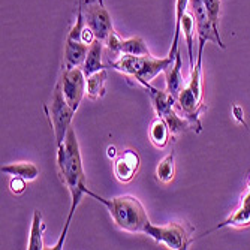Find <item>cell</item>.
Segmentation results:
<instances>
[{"label":"cell","instance_id":"24","mask_svg":"<svg viewBox=\"0 0 250 250\" xmlns=\"http://www.w3.org/2000/svg\"><path fill=\"white\" fill-rule=\"evenodd\" d=\"M27 189V180L21 178V177H12L11 181H9V190L14 193V195H21L24 193Z\"/></svg>","mask_w":250,"mask_h":250},{"label":"cell","instance_id":"4","mask_svg":"<svg viewBox=\"0 0 250 250\" xmlns=\"http://www.w3.org/2000/svg\"><path fill=\"white\" fill-rule=\"evenodd\" d=\"M174 60L171 57L156 59L150 56H122L116 60L109 62V66L116 71L133 77L144 87L150 85V81L154 80L159 74H165L172 66Z\"/></svg>","mask_w":250,"mask_h":250},{"label":"cell","instance_id":"2","mask_svg":"<svg viewBox=\"0 0 250 250\" xmlns=\"http://www.w3.org/2000/svg\"><path fill=\"white\" fill-rule=\"evenodd\" d=\"M85 195L92 196L96 201H99L101 204H104V206L108 208L112 220H114V223L122 231L144 232V226L150 222L144 206L138 201V198H135V196L122 195V196L106 199L88 189H87Z\"/></svg>","mask_w":250,"mask_h":250},{"label":"cell","instance_id":"14","mask_svg":"<svg viewBox=\"0 0 250 250\" xmlns=\"http://www.w3.org/2000/svg\"><path fill=\"white\" fill-rule=\"evenodd\" d=\"M105 50V43L99 39H96L93 43H90L88 47V53L87 57L83 63V71L85 77L93 75L95 72H99L102 69H105V64L102 63V54Z\"/></svg>","mask_w":250,"mask_h":250},{"label":"cell","instance_id":"16","mask_svg":"<svg viewBox=\"0 0 250 250\" xmlns=\"http://www.w3.org/2000/svg\"><path fill=\"white\" fill-rule=\"evenodd\" d=\"M195 17L190 11H188L183 18H181V32H183V38L186 41L188 47V56H189V63H190V71L195 67V53H193V45H195Z\"/></svg>","mask_w":250,"mask_h":250},{"label":"cell","instance_id":"1","mask_svg":"<svg viewBox=\"0 0 250 250\" xmlns=\"http://www.w3.org/2000/svg\"><path fill=\"white\" fill-rule=\"evenodd\" d=\"M57 169H59L62 183L67 188V190L71 193L69 214H67L64 228L62 231V235H60L57 244L53 247V249H63L66 234H67V229H69L74 213H75L77 207L80 206L83 195H85V192H87L85 174H84V168H83L80 144L77 140L75 130L72 127H69V130H67L63 144H60L57 147Z\"/></svg>","mask_w":250,"mask_h":250},{"label":"cell","instance_id":"7","mask_svg":"<svg viewBox=\"0 0 250 250\" xmlns=\"http://www.w3.org/2000/svg\"><path fill=\"white\" fill-rule=\"evenodd\" d=\"M190 5V12L195 17L196 22V33H198V56L204 54V47H206V42H213L222 50H225V43L219 35V29L214 27V24L210 20V15L207 12L206 3L204 0H189Z\"/></svg>","mask_w":250,"mask_h":250},{"label":"cell","instance_id":"13","mask_svg":"<svg viewBox=\"0 0 250 250\" xmlns=\"http://www.w3.org/2000/svg\"><path fill=\"white\" fill-rule=\"evenodd\" d=\"M88 47H90V45H87V43H84L81 41H75V39L66 38L63 67L69 69V67L83 66L84 60L87 57V53H88Z\"/></svg>","mask_w":250,"mask_h":250},{"label":"cell","instance_id":"6","mask_svg":"<svg viewBox=\"0 0 250 250\" xmlns=\"http://www.w3.org/2000/svg\"><path fill=\"white\" fill-rule=\"evenodd\" d=\"M75 109L66 102L64 96H63V90H62V83L59 81L54 93L51 98V104H50V122L54 130V136H56V146L59 147L60 144H63L66 133L71 127L72 119L75 116Z\"/></svg>","mask_w":250,"mask_h":250},{"label":"cell","instance_id":"18","mask_svg":"<svg viewBox=\"0 0 250 250\" xmlns=\"http://www.w3.org/2000/svg\"><path fill=\"white\" fill-rule=\"evenodd\" d=\"M0 171L11 177H21L27 181H33L39 175V168L32 162H17V164L3 165L0 168Z\"/></svg>","mask_w":250,"mask_h":250},{"label":"cell","instance_id":"9","mask_svg":"<svg viewBox=\"0 0 250 250\" xmlns=\"http://www.w3.org/2000/svg\"><path fill=\"white\" fill-rule=\"evenodd\" d=\"M60 83L66 102L75 111H78L80 104L87 92V77L84 75L83 67L78 66V67H69V69L63 67Z\"/></svg>","mask_w":250,"mask_h":250},{"label":"cell","instance_id":"15","mask_svg":"<svg viewBox=\"0 0 250 250\" xmlns=\"http://www.w3.org/2000/svg\"><path fill=\"white\" fill-rule=\"evenodd\" d=\"M181 67H183V57H181V51L178 50L174 59V63L169 69L165 72L167 80V92L172 95L177 101V96L180 93L181 87H183V75H181Z\"/></svg>","mask_w":250,"mask_h":250},{"label":"cell","instance_id":"20","mask_svg":"<svg viewBox=\"0 0 250 250\" xmlns=\"http://www.w3.org/2000/svg\"><path fill=\"white\" fill-rule=\"evenodd\" d=\"M105 84H106V71L102 69L87 77V98L92 101H99L105 96Z\"/></svg>","mask_w":250,"mask_h":250},{"label":"cell","instance_id":"19","mask_svg":"<svg viewBox=\"0 0 250 250\" xmlns=\"http://www.w3.org/2000/svg\"><path fill=\"white\" fill-rule=\"evenodd\" d=\"M45 223L42 220L41 211L35 210L33 219H32V226H30V237H29V250H42L45 249L43 246V231H45Z\"/></svg>","mask_w":250,"mask_h":250},{"label":"cell","instance_id":"5","mask_svg":"<svg viewBox=\"0 0 250 250\" xmlns=\"http://www.w3.org/2000/svg\"><path fill=\"white\" fill-rule=\"evenodd\" d=\"M144 234L151 237L154 241L165 244L172 250H186L192 243V229L186 223L171 222L164 226H156L153 223H147L144 226Z\"/></svg>","mask_w":250,"mask_h":250},{"label":"cell","instance_id":"23","mask_svg":"<svg viewBox=\"0 0 250 250\" xmlns=\"http://www.w3.org/2000/svg\"><path fill=\"white\" fill-rule=\"evenodd\" d=\"M206 3L207 12L210 15V20L214 24L216 29H219V18H220V8H222V2L220 0H204Z\"/></svg>","mask_w":250,"mask_h":250},{"label":"cell","instance_id":"3","mask_svg":"<svg viewBox=\"0 0 250 250\" xmlns=\"http://www.w3.org/2000/svg\"><path fill=\"white\" fill-rule=\"evenodd\" d=\"M175 108L183 114L192 125V129L201 132L199 116L204 111V92H202V56H196L195 67L190 71L189 83L181 87L177 96Z\"/></svg>","mask_w":250,"mask_h":250},{"label":"cell","instance_id":"8","mask_svg":"<svg viewBox=\"0 0 250 250\" xmlns=\"http://www.w3.org/2000/svg\"><path fill=\"white\" fill-rule=\"evenodd\" d=\"M104 43H105V53L109 62L116 60L122 56H150L147 43L141 36L123 39L114 30Z\"/></svg>","mask_w":250,"mask_h":250},{"label":"cell","instance_id":"22","mask_svg":"<svg viewBox=\"0 0 250 250\" xmlns=\"http://www.w3.org/2000/svg\"><path fill=\"white\" fill-rule=\"evenodd\" d=\"M174 151H171L169 154H167L161 162H159L157 168H156V177L159 181L162 183H169L174 178L175 174V165H174Z\"/></svg>","mask_w":250,"mask_h":250},{"label":"cell","instance_id":"25","mask_svg":"<svg viewBox=\"0 0 250 250\" xmlns=\"http://www.w3.org/2000/svg\"><path fill=\"white\" fill-rule=\"evenodd\" d=\"M106 154H108V157H109V159H114V157L117 156V150H116V147H114V146H109V147L106 148Z\"/></svg>","mask_w":250,"mask_h":250},{"label":"cell","instance_id":"12","mask_svg":"<svg viewBox=\"0 0 250 250\" xmlns=\"http://www.w3.org/2000/svg\"><path fill=\"white\" fill-rule=\"evenodd\" d=\"M249 226H250V188L241 196L238 207L232 211V214L228 219H225L222 223H219L214 228V231L220 228L243 229V228H249Z\"/></svg>","mask_w":250,"mask_h":250},{"label":"cell","instance_id":"10","mask_svg":"<svg viewBox=\"0 0 250 250\" xmlns=\"http://www.w3.org/2000/svg\"><path fill=\"white\" fill-rule=\"evenodd\" d=\"M85 24L93 30L96 39L105 42L108 36L114 32V26H112V18L108 9L104 5V0H96V2L85 3L84 11Z\"/></svg>","mask_w":250,"mask_h":250},{"label":"cell","instance_id":"17","mask_svg":"<svg viewBox=\"0 0 250 250\" xmlns=\"http://www.w3.org/2000/svg\"><path fill=\"white\" fill-rule=\"evenodd\" d=\"M148 136H150V141L156 148H165L169 143V127L165 123V120L162 117H156L148 129Z\"/></svg>","mask_w":250,"mask_h":250},{"label":"cell","instance_id":"26","mask_svg":"<svg viewBox=\"0 0 250 250\" xmlns=\"http://www.w3.org/2000/svg\"><path fill=\"white\" fill-rule=\"evenodd\" d=\"M247 186L250 188V177H249V180H247Z\"/></svg>","mask_w":250,"mask_h":250},{"label":"cell","instance_id":"11","mask_svg":"<svg viewBox=\"0 0 250 250\" xmlns=\"http://www.w3.org/2000/svg\"><path fill=\"white\" fill-rule=\"evenodd\" d=\"M141 161L135 150H125L119 154L114 161V175L120 183H129L132 181L140 169Z\"/></svg>","mask_w":250,"mask_h":250},{"label":"cell","instance_id":"21","mask_svg":"<svg viewBox=\"0 0 250 250\" xmlns=\"http://www.w3.org/2000/svg\"><path fill=\"white\" fill-rule=\"evenodd\" d=\"M188 6H189V0H177L175 2V29H174L171 50L168 54V57H171L172 60L175 59V54L178 51V42L181 38V18L188 12Z\"/></svg>","mask_w":250,"mask_h":250}]
</instances>
